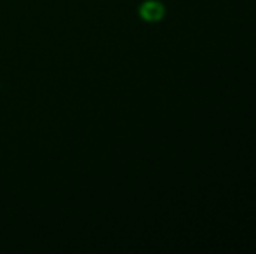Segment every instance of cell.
Instances as JSON below:
<instances>
[{
	"label": "cell",
	"instance_id": "6da1fadb",
	"mask_svg": "<svg viewBox=\"0 0 256 254\" xmlns=\"http://www.w3.org/2000/svg\"><path fill=\"white\" fill-rule=\"evenodd\" d=\"M166 14V9L160 2L157 0H146L142 7H140V16L145 21H150V23H155V21H160Z\"/></svg>",
	"mask_w": 256,
	"mask_h": 254
}]
</instances>
